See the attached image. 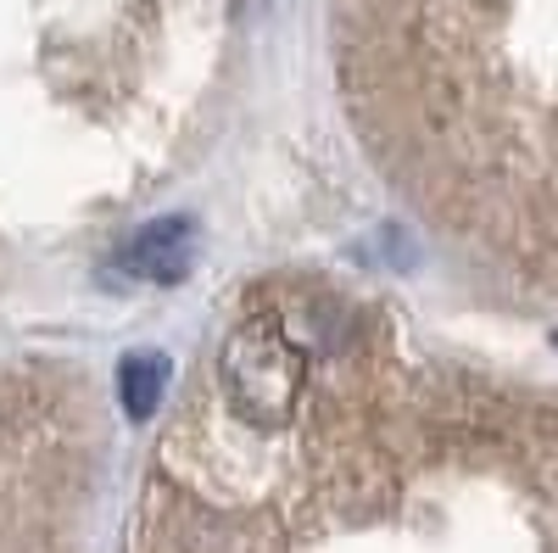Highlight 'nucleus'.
Masks as SVG:
<instances>
[{"mask_svg": "<svg viewBox=\"0 0 558 553\" xmlns=\"http://www.w3.org/2000/svg\"><path fill=\"white\" fill-rule=\"evenodd\" d=\"M23 413L12 420L0 408V553H73L78 509L68 503V486H78V465H45V447L28 442Z\"/></svg>", "mask_w": 558, "mask_h": 553, "instance_id": "1", "label": "nucleus"}, {"mask_svg": "<svg viewBox=\"0 0 558 553\" xmlns=\"http://www.w3.org/2000/svg\"><path fill=\"white\" fill-rule=\"evenodd\" d=\"M129 263L140 274H151V280H179L184 263H191V224H179V218L173 224H157L151 236L129 252Z\"/></svg>", "mask_w": 558, "mask_h": 553, "instance_id": "2", "label": "nucleus"}, {"mask_svg": "<svg viewBox=\"0 0 558 553\" xmlns=\"http://www.w3.org/2000/svg\"><path fill=\"white\" fill-rule=\"evenodd\" d=\"M162 375H168V363H162L157 352H134V358H123L118 386H123V408H129V420H151V413H157Z\"/></svg>", "mask_w": 558, "mask_h": 553, "instance_id": "3", "label": "nucleus"}]
</instances>
